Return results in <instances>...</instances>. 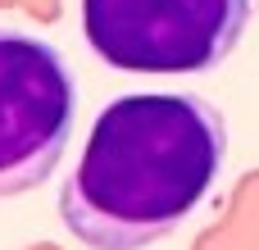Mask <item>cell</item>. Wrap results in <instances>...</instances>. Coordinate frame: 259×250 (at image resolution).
I'll return each instance as SVG.
<instances>
[{"instance_id": "cell-1", "label": "cell", "mask_w": 259, "mask_h": 250, "mask_svg": "<svg viewBox=\"0 0 259 250\" xmlns=\"http://www.w3.org/2000/svg\"><path fill=\"white\" fill-rule=\"evenodd\" d=\"M228 118L200 91H132L109 100L59 191V219L87 250L168 241L219 187Z\"/></svg>"}, {"instance_id": "cell-2", "label": "cell", "mask_w": 259, "mask_h": 250, "mask_svg": "<svg viewBox=\"0 0 259 250\" xmlns=\"http://www.w3.org/2000/svg\"><path fill=\"white\" fill-rule=\"evenodd\" d=\"M255 0H82V36L118 73L205 77L232 59Z\"/></svg>"}, {"instance_id": "cell-3", "label": "cell", "mask_w": 259, "mask_h": 250, "mask_svg": "<svg viewBox=\"0 0 259 250\" xmlns=\"http://www.w3.org/2000/svg\"><path fill=\"white\" fill-rule=\"evenodd\" d=\"M77 82L59 46L0 23V200L50 182L68 155Z\"/></svg>"}]
</instances>
